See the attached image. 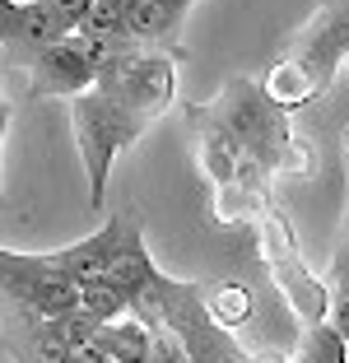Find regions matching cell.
Wrapping results in <instances>:
<instances>
[{"instance_id":"obj_10","label":"cell","mask_w":349,"mask_h":363,"mask_svg":"<svg viewBox=\"0 0 349 363\" xmlns=\"http://www.w3.org/2000/svg\"><path fill=\"white\" fill-rule=\"evenodd\" d=\"M154 275H159V266L149 261V247H145V238H140V224H135L131 242L121 247V257L112 261V270H107V284H116L121 294H126V303H135L140 294L154 284Z\"/></svg>"},{"instance_id":"obj_15","label":"cell","mask_w":349,"mask_h":363,"mask_svg":"<svg viewBox=\"0 0 349 363\" xmlns=\"http://www.w3.org/2000/svg\"><path fill=\"white\" fill-rule=\"evenodd\" d=\"M149 363H191V354H187V345L177 340V331L159 326V331H154V354H149Z\"/></svg>"},{"instance_id":"obj_8","label":"cell","mask_w":349,"mask_h":363,"mask_svg":"<svg viewBox=\"0 0 349 363\" xmlns=\"http://www.w3.org/2000/svg\"><path fill=\"white\" fill-rule=\"evenodd\" d=\"M182 19L187 14L168 10L163 0H131V38L149 52L182 56Z\"/></svg>"},{"instance_id":"obj_1","label":"cell","mask_w":349,"mask_h":363,"mask_svg":"<svg viewBox=\"0 0 349 363\" xmlns=\"http://www.w3.org/2000/svg\"><path fill=\"white\" fill-rule=\"evenodd\" d=\"M70 126H74V145H79V159H84L89 172V205L103 210L107 201V172H112V159L121 150H131L140 135H145L149 121L135 117L131 107H121L107 94H79L70 98Z\"/></svg>"},{"instance_id":"obj_19","label":"cell","mask_w":349,"mask_h":363,"mask_svg":"<svg viewBox=\"0 0 349 363\" xmlns=\"http://www.w3.org/2000/svg\"><path fill=\"white\" fill-rule=\"evenodd\" d=\"M163 5H168V10H177V14H187L191 5H196V0H163Z\"/></svg>"},{"instance_id":"obj_7","label":"cell","mask_w":349,"mask_h":363,"mask_svg":"<svg viewBox=\"0 0 349 363\" xmlns=\"http://www.w3.org/2000/svg\"><path fill=\"white\" fill-rule=\"evenodd\" d=\"M23 75H28L33 98H79V94H94L98 89V65L84 56L74 33L65 43H56L52 52H43Z\"/></svg>"},{"instance_id":"obj_16","label":"cell","mask_w":349,"mask_h":363,"mask_svg":"<svg viewBox=\"0 0 349 363\" xmlns=\"http://www.w3.org/2000/svg\"><path fill=\"white\" fill-rule=\"evenodd\" d=\"M331 326H336V331L340 335H345V345H349V289H340V294H336V303H331Z\"/></svg>"},{"instance_id":"obj_2","label":"cell","mask_w":349,"mask_h":363,"mask_svg":"<svg viewBox=\"0 0 349 363\" xmlns=\"http://www.w3.org/2000/svg\"><path fill=\"white\" fill-rule=\"evenodd\" d=\"M0 284L14 312H33L43 321L70 317L79 312V284H70L65 275H56L43 261V252H0Z\"/></svg>"},{"instance_id":"obj_9","label":"cell","mask_w":349,"mask_h":363,"mask_svg":"<svg viewBox=\"0 0 349 363\" xmlns=\"http://www.w3.org/2000/svg\"><path fill=\"white\" fill-rule=\"evenodd\" d=\"M94 345L112 363H149V354H154V326H145L140 317L107 321V326H98V340Z\"/></svg>"},{"instance_id":"obj_6","label":"cell","mask_w":349,"mask_h":363,"mask_svg":"<svg viewBox=\"0 0 349 363\" xmlns=\"http://www.w3.org/2000/svg\"><path fill=\"white\" fill-rule=\"evenodd\" d=\"M219 112H223V130H233L243 145H256V154H270L284 145V117H279V107L270 103L265 89L238 79V84H228Z\"/></svg>"},{"instance_id":"obj_12","label":"cell","mask_w":349,"mask_h":363,"mask_svg":"<svg viewBox=\"0 0 349 363\" xmlns=\"http://www.w3.org/2000/svg\"><path fill=\"white\" fill-rule=\"evenodd\" d=\"M205 308L223 331H233V326H243L252 317V294L238 284H205Z\"/></svg>"},{"instance_id":"obj_17","label":"cell","mask_w":349,"mask_h":363,"mask_svg":"<svg viewBox=\"0 0 349 363\" xmlns=\"http://www.w3.org/2000/svg\"><path fill=\"white\" fill-rule=\"evenodd\" d=\"M47 5H56L61 14H70L74 23H84V19H89V10H94V0H47Z\"/></svg>"},{"instance_id":"obj_4","label":"cell","mask_w":349,"mask_h":363,"mask_svg":"<svg viewBox=\"0 0 349 363\" xmlns=\"http://www.w3.org/2000/svg\"><path fill=\"white\" fill-rule=\"evenodd\" d=\"M74 28L79 23L70 14H61L56 5H47V0H23V5L0 0V43H5L10 65H19V70H28L43 52L65 43Z\"/></svg>"},{"instance_id":"obj_5","label":"cell","mask_w":349,"mask_h":363,"mask_svg":"<svg viewBox=\"0 0 349 363\" xmlns=\"http://www.w3.org/2000/svg\"><path fill=\"white\" fill-rule=\"evenodd\" d=\"M140 214L126 210V214H112L98 233H89L84 242L74 247H61V252H43V261L56 270V275H65L70 284H94V279H107V270H112V261L121 257V247L131 242V233H135Z\"/></svg>"},{"instance_id":"obj_14","label":"cell","mask_w":349,"mask_h":363,"mask_svg":"<svg viewBox=\"0 0 349 363\" xmlns=\"http://www.w3.org/2000/svg\"><path fill=\"white\" fill-rule=\"evenodd\" d=\"M294 363H349V345L331 321H317V326L307 331V340H303V350H298Z\"/></svg>"},{"instance_id":"obj_3","label":"cell","mask_w":349,"mask_h":363,"mask_svg":"<svg viewBox=\"0 0 349 363\" xmlns=\"http://www.w3.org/2000/svg\"><path fill=\"white\" fill-rule=\"evenodd\" d=\"M98 94L116 98L121 107H131L135 117L154 121L168 112L172 94H177V75H172V56L163 52H149V47H135L131 56L103 70L98 75Z\"/></svg>"},{"instance_id":"obj_11","label":"cell","mask_w":349,"mask_h":363,"mask_svg":"<svg viewBox=\"0 0 349 363\" xmlns=\"http://www.w3.org/2000/svg\"><path fill=\"white\" fill-rule=\"evenodd\" d=\"M74 33H84V38H112V43H135L131 38V0H94L89 19Z\"/></svg>"},{"instance_id":"obj_13","label":"cell","mask_w":349,"mask_h":363,"mask_svg":"<svg viewBox=\"0 0 349 363\" xmlns=\"http://www.w3.org/2000/svg\"><path fill=\"white\" fill-rule=\"evenodd\" d=\"M79 312H89L98 326H107V321L131 317V303H126V294H121L116 284H107V279H94V284L79 289Z\"/></svg>"},{"instance_id":"obj_18","label":"cell","mask_w":349,"mask_h":363,"mask_svg":"<svg viewBox=\"0 0 349 363\" xmlns=\"http://www.w3.org/2000/svg\"><path fill=\"white\" fill-rule=\"evenodd\" d=\"M336 279H340V289H349V247L340 252V261H336Z\"/></svg>"}]
</instances>
